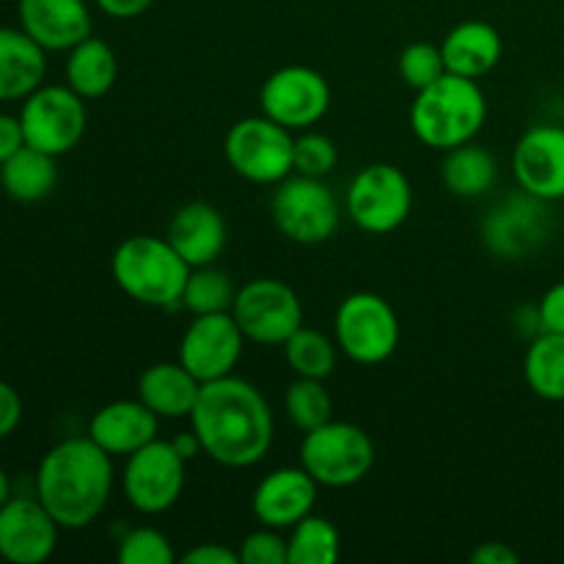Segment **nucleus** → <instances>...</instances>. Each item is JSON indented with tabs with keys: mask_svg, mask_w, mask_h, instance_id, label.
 <instances>
[{
	"mask_svg": "<svg viewBox=\"0 0 564 564\" xmlns=\"http://www.w3.org/2000/svg\"><path fill=\"white\" fill-rule=\"evenodd\" d=\"M191 424L204 455L224 468L257 466L273 446L275 422L268 400L235 375L202 383Z\"/></svg>",
	"mask_w": 564,
	"mask_h": 564,
	"instance_id": "obj_1",
	"label": "nucleus"
},
{
	"mask_svg": "<svg viewBox=\"0 0 564 564\" xmlns=\"http://www.w3.org/2000/svg\"><path fill=\"white\" fill-rule=\"evenodd\" d=\"M113 490V463L88 435L66 438L42 457L36 499L61 529H86L102 516Z\"/></svg>",
	"mask_w": 564,
	"mask_h": 564,
	"instance_id": "obj_2",
	"label": "nucleus"
},
{
	"mask_svg": "<svg viewBox=\"0 0 564 564\" xmlns=\"http://www.w3.org/2000/svg\"><path fill=\"white\" fill-rule=\"evenodd\" d=\"M488 119V99L471 77L446 72L433 86L416 91L411 108V130L424 147L449 152L474 141Z\"/></svg>",
	"mask_w": 564,
	"mask_h": 564,
	"instance_id": "obj_3",
	"label": "nucleus"
},
{
	"mask_svg": "<svg viewBox=\"0 0 564 564\" xmlns=\"http://www.w3.org/2000/svg\"><path fill=\"white\" fill-rule=\"evenodd\" d=\"M191 270L169 237H127L110 259V273L119 290L152 308H171L182 303Z\"/></svg>",
	"mask_w": 564,
	"mask_h": 564,
	"instance_id": "obj_4",
	"label": "nucleus"
},
{
	"mask_svg": "<svg viewBox=\"0 0 564 564\" xmlns=\"http://www.w3.org/2000/svg\"><path fill=\"white\" fill-rule=\"evenodd\" d=\"M301 466L323 488H350L372 471L375 444L356 424L330 419L323 427L303 433Z\"/></svg>",
	"mask_w": 564,
	"mask_h": 564,
	"instance_id": "obj_5",
	"label": "nucleus"
},
{
	"mask_svg": "<svg viewBox=\"0 0 564 564\" xmlns=\"http://www.w3.org/2000/svg\"><path fill=\"white\" fill-rule=\"evenodd\" d=\"M292 149H295L292 130L264 113L235 121L224 141L226 163L231 165V171L257 185H279L295 174Z\"/></svg>",
	"mask_w": 564,
	"mask_h": 564,
	"instance_id": "obj_6",
	"label": "nucleus"
},
{
	"mask_svg": "<svg viewBox=\"0 0 564 564\" xmlns=\"http://www.w3.org/2000/svg\"><path fill=\"white\" fill-rule=\"evenodd\" d=\"M334 339L350 361L375 367L394 356L400 345V319L386 297L352 292L336 308Z\"/></svg>",
	"mask_w": 564,
	"mask_h": 564,
	"instance_id": "obj_7",
	"label": "nucleus"
},
{
	"mask_svg": "<svg viewBox=\"0 0 564 564\" xmlns=\"http://www.w3.org/2000/svg\"><path fill=\"white\" fill-rule=\"evenodd\" d=\"M270 215L275 229L301 246H319L330 240L341 218L334 191L323 180L303 174H290L279 182L270 202Z\"/></svg>",
	"mask_w": 564,
	"mask_h": 564,
	"instance_id": "obj_8",
	"label": "nucleus"
},
{
	"mask_svg": "<svg viewBox=\"0 0 564 564\" xmlns=\"http://www.w3.org/2000/svg\"><path fill=\"white\" fill-rule=\"evenodd\" d=\"M347 213L367 235L400 229L413 207V187L405 171L391 163H372L358 171L347 191Z\"/></svg>",
	"mask_w": 564,
	"mask_h": 564,
	"instance_id": "obj_9",
	"label": "nucleus"
},
{
	"mask_svg": "<svg viewBox=\"0 0 564 564\" xmlns=\"http://www.w3.org/2000/svg\"><path fill=\"white\" fill-rule=\"evenodd\" d=\"M185 463L174 441L154 438L132 452L121 471V490L132 510L143 516L171 510L185 490Z\"/></svg>",
	"mask_w": 564,
	"mask_h": 564,
	"instance_id": "obj_10",
	"label": "nucleus"
},
{
	"mask_svg": "<svg viewBox=\"0 0 564 564\" xmlns=\"http://www.w3.org/2000/svg\"><path fill=\"white\" fill-rule=\"evenodd\" d=\"M25 143L61 158L86 135V99L69 86H39L20 110Z\"/></svg>",
	"mask_w": 564,
	"mask_h": 564,
	"instance_id": "obj_11",
	"label": "nucleus"
},
{
	"mask_svg": "<svg viewBox=\"0 0 564 564\" xmlns=\"http://www.w3.org/2000/svg\"><path fill=\"white\" fill-rule=\"evenodd\" d=\"M231 317L248 341L275 347L303 325V303L284 281L253 279L237 290Z\"/></svg>",
	"mask_w": 564,
	"mask_h": 564,
	"instance_id": "obj_12",
	"label": "nucleus"
},
{
	"mask_svg": "<svg viewBox=\"0 0 564 564\" xmlns=\"http://www.w3.org/2000/svg\"><path fill=\"white\" fill-rule=\"evenodd\" d=\"M259 105L268 119L286 130H308L328 113L330 86L312 66H281L262 83Z\"/></svg>",
	"mask_w": 564,
	"mask_h": 564,
	"instance_id": "obj_13",
	"label": "nucleus"
},
{
	"mask_svg": "<svg viewBox=\"0 0 564 564\" xmlns=\"http://www.w3.org/2000/svg\"><path fill=\"white\" fill-rule=\"evenodd\" d=\"M242 341L246 336L231 312L198 314L180 341V361L198 383H213L235 372Z\"/></svg>",
	"mask_w": 564,
	"mask_h": 564,
	"instance_id": "obj_14",
	"label": "nucleus"
},
{
	"mask_svg": "<svg viewBox=\"0 0 564 564\" xmlns=\"http://www.w3.org/2000/svg\"><path fill=\"white\" fill-rule=\"evenodd\" d=\"M512 174L521 191L538 202L564 198V127H529L512 152Z\"/></svg>",
	"mask_w": 564,
	"mask_h": 564,
	"instance_id": "obj_15",
	"label": "nucleus"
},
{
	"mask_svg": "<svg viewBox=\"0 0 564 564\" xmlns=\"http://www.w3.org/2000/svg\"><path fill=\"white\" fill-rule=\"evenodd\" d=\"M58 523L39 499L11 496L0 507V560L9 564H42L58 545Z\"/></svg>",
	"mask_w": 564,
	"mask_h": 564,
	"instance_id": "obj_16",
	"label": "nucleus"
},
{
	"mask_svg": "<svg viewBox=\"0 0 564 564\" xmlns=\"http://www.w3.org/2000/svg\"><path fill=\"white\" fill-rule=\"evenodd\" d=\"M317 479L306 468H275L257 485L251 510L262 527L292 529L297 521L312 516L317 505Z\"/></svg>",
	"mask_w": 564,
	"mask_h": 564,
	"instance_id": "obj_17",
	"label": "nucleus"
},
{
	"mask_svg": "<svg viewBox=\"0 0 564 564\" xmlns=\"http://www.w3.org/2000/svg\"><path fill=\"white\" fill-rule=\"evenodd\" d=\"M20 28L53 53H69L77 42L91 36V11L86 0H20Z\"/></svg>",
	"mask_w": 564,
	"mask_h": 564,
	"instance_id": "obj_18",
	"label": "nucleus"
},
{
	"mask_svg": "<svg viewBox=\"0 0 564 564\" xmlns=\"http://www.w3.org/2000/svg\"><path fill=\"white\" fill-rule=\"evenodd\" d=\"M158 422L141 400H116L99 408L88 424V438L102 446L110 457H130L149 441L158 438Z\"/></svg>",
	"mask_w": 564,
	"mask_h": 564,
	"instance_id": "obj_19",
	"label": "nucleus"
},
{
	"mask_svg": "<svg viewBox=\"0 0 564 564\" xmlns=\"http://www.w3.org/2000/svg\"><path fill=\"white\" fill-rule=\"evenodd\" d=\"M169 242L191 268L215 264L226 246V220L213 204L191 202L174 213L169 224Z\"/></svg>",
	"mask_w": 564,
	"mask_h": 564,
	"instance_id": "obj_20",
	"label": "nucleus"
},
{
	"mask_svg": "<svg viewBox=\"0 0 564 564\" xmlns=\"http://www.w3.org/2000/svg\"><path fill=\"white\" fill-rule=\"evenodd\" d=\"M441 53H444L446 72L479 80L499 66L505 42L490 22L466 20L446 33Z\"/></svg>",
	"mask_w": 564,
	"mask_h": 564,
	"instance_id": "obj_21",
	"label": "nucleus"
},
{
	"mask_svg": "<svg viewBox=\"0 0 564 564\" xmlns=\"http://www.w3.org/2000/svg\"><path fill=\"white\" fill-rule=\"evenodd\" d=\"M202 383L182 361L152 364L138 378V400L160 419H191Z\"/></svg>",
	"mask_w": 564,
	"mask_h": 564,
	"instance_id": "obj_22",
	"label": "nucleus"
},
{
	"mask_svg": "<svg viewBox=\"0 0 564 564\" xmlns=\"http://www.w3.org/2000/svg\"><path fill=\"white\" fill-rule=\"evenodd\" d=\"M47 50L22 28H0V102L25 99L42 86Z\"/></svg>",
	"mask_w": 564,
	"mask_h": 564,
	"instance_id": "obj_23",
	"label": "nucleus"
},
{
	"mask_svg": "<svg viewBox=\"0 0 564 564\" xmlns=\"http://www.w3.org/2000/svg\"><path fill=\"white\" fill-rule=\"evenodd\" d=\"M119 61L113 47L97 36H86L66 55V86L83 99H99L116 86Z\"/></svg>",
	"mask_w": 564,
	"mask_h": 564,
	"instance_id": "obj_24",
	"label": "nucleus"
},
{
	"mask_svg": "<svg viewBox=\"0 0 564 564\" xmlns=\"http://www.w3.org/2000/svg\"><path fill=\"white\" fill-rule=\"evenodd\" d=\"M441 180L452 196L479 198L494 191L496 180H499V163L488 149L468 141L446 152L444 163H441Z\"/></svg>",
	"mask_w": 564,
	"mask_h": 564,
	"instance_id": "obj_25",
	"label": "nucleus"
},
{
	"mask_svg": "<svg viewBox=\"0 0 564 564\" xmlns=\"http://www.w3.org/2000/svg\"><path fill=\"white\" fill-rule=\"evenodd\" d=\"M55 182H58V169H55L53 154L28 147V143L0 165V185L14 202H42L55 191Z\"/></svg>",
	"mask_w": 564,
	"mask_h": 564,
	"instance_id": "obj_26",
	"label": "nucleus"
},
{
	"mask_svg": "<svg viewBox=\"0 0 564 564\" xmlns=\"http://www.w3.org/2000/svg\"><path fill=\"white\" fill-rule=\"evenodd\" d=\"M538 198L529 196L527 202H510L505 207L494 209V215L485 224V240L490 248L505 257H521L523 251L534 246L543 226H540V209L534 207Z\"/></svg>",
	"mask_w": 564,
	"mask_h": 564,
	"instance_id": "obj_27",
	"label": "nucleus"
},
{
	"mask_svg": "<svg viewBox=\"0 0 564 564\" xmlns=\"http://www.w3.org/2000/svg\"><path fill=\"white\" fill-rule=\"evenodd\" d=\"M523 378L540 400L564 402V334L540 330L529 341Z\"/></svg>",
	"mask_w": 564,
	"mask_h": 564,
	"instance_id": "obj_28",
	"label": "nucleus"
},
{
	"mask_svg": "<svg viewBox=\"0 0 564 564\" xmlns=\"http://www.w3.org/2000/svg\"><path fill=\"white\" fill-rule=\"evenodd\" d=\"M290 564H334L341 554L339 529L323 516H306L290 529Z\"/></svg>",
	"mask_w": 564,
	"mask_h": 564,
	"instance_id": "obj_29",
	"label": "nucleus"
},
{
	"mask_svg": "<svg viewBox=\"0 0 564 564\" xmlns=\"http://www.w3.org/2000/svg\"><path fill=\"white\" fill-rule=\"evenodd\" d=\"M284 356L297 378L325 380L336 369V339H328L323 330L301 325L290 339L284 341Z\"/></svg>",
	"mask_w": 564,
	"mask_h": 564,
	"instance_id": "obj_30",
	"label": "nucleus"
},
{
	"mask_svg": "<svg viewBox=\"0 0 564 564\" xmlns=\"http://www.w3.org/2000/svg\"><path fill=\"white\" fill-rule=\"evenodd\" d=\"M237 286L231 284L229 275L224 270L204 264V268H193L187 275L185 292H182V306L198 317V314H220L231 312L235 306Z\"/></svg>",
	"mask_w": 564,
	"mask_h": 564,
	"instance_id": "obj_31",
	"label": "nucleus"
},
{
	"mask_svg": "<svg viewBox=\"0 0 564 564\" xmlns=\"http://www.w3.org/2000/svg\"><path fill=\"white\" fill-rule=\"evenodd\" d=\"M284 411L301 433L323 427L334 416V400L323 380L295 378L284 394Z\"/></svg>",
	"mask_w": 564,
	"mask_h": 564,
	"instance_id": "obj_32",
	"label": "nucleus"
},
{
	"mask_svg": "<svg viewBox=\"0 0 564 564\" xmlns=\"http://www.w3.org/2000/svg\"><path fill=\"white\" fill-rule=\"evenodd\" d=\"M444 75L446 61L438 44L413 42L402 50L400 77L405 80V86L413 88V91H422V88L433 86V83L441 80Z\"/></svg>",
	"mask_w": 564,
	"mask_h": 564,
	"instance_id": "obj_33",
	"label": "nucleus"
},
{
	"mask_svg": "<svg viewBox=\"0 0 564 564\" xmlns=\"http://www.w3.org/2000/svg\"><path fill=\"white\" fill-rule=\"evenodd\" d=\"M116 560L121 564H171L174 562V545L160 529L138 527L119 540Z\"/></svg>",
	"mask_w": 564,
	"mask_h": 564,
	"instance_id": "obj_34",
	"label": "nucleus"
},
{
	"mask_svg": "<svg viewBox=\"0 0 564 564\" xmlns=\"http://www.w3.org/2000/svg\"><path fill=\"white\" fill-rule=\"evenodd\" d=\"M339 163V149L323 132L306 130L303 135L295 138V149H292V169L295 174L314 176V180H325L330 171Z\"/></svg>",
	"mask_w": 564,
	"mask_h": 564,
	"instance_id": "obj_35",
	"label": "nucleus"
},
{
	"mask_svg": "<svg viewBox=\"0 0 564 564\" xmlns=\"http://www.w3.org/2000/svg\"><path fill=\"white\" fill-rule=\"evenodd\" d=\"M242 564H290V545L279 529L259 527L240 545Z\"/></svg>",
	"mask_w": 564,
	"mask_h": 564,
	"instance_id": "obj_36",
	"label": "nucleus"
},
{
	"mask_svg": "<svg viewBox=\"0 0 564 564\" xmlns=\"http://www.w3.org/2000/svg\"><path fill=\"white\" fill-rule=\"evenodd\" d=\"M538 323L540 330L549 334H564V281L551 286L538 303Z\"/></svg>",
	"mask_w": 564,
	"mask_h": 564,
	"instance_id": "obj_37",
	"label": "nucleus"
},
{
	"mask_svg": "<svg viewBox=\"0 0 564 564\" xmlns=\"http://www.w3.org/2000/svg\"><path fill=\"white\" fill-rule=\"evenodd\" d=\"M22 422V400L17 389L6 380H0V441L9 438Z\"/></svg>",
	"mask_w": 564,
	"mask_h": 564,
	"instance_id": "obj_38",
	"label": "nucleus"
},
{
	"mask_svg": "<svg viewBox=\"0 0 564 564\" xmlns=\"http://www.w3.org/2000/svg\"><path fill=\"white\" fill-rule=\"evenodd\" d=\"M182 564H240V551L220 543H202L182 556Z\"/></svg>",
	"mask_w": 564,
	"mask_h": 564,
	"instance_id": "obj_39",
	"label": "nucleus"
},
{
	"mask_svg": "<svg viewBox=\"0 0 564 564\" xmlns=\"http://www.w3.org/2000/svg\"><path fill=\"white\" fill-rule=\"evenodd\" d=\"M25 147V132H22L20 116L0 113V165Z\"/></svg>",
	"mask_w": 564,
	"mask_h": 564,
	"instance_id": "obj_40",
	"label": "nucleus"
},
{
	"mask_svg": "<svg viewBox=\"0 0 564 564\" xmlns=\"http://www.w3.org/2000/svg\"><path fill=\"white\" fill-rule=\"evenodd\" d=\"M94 3L102 14L113 17V20H132V17H141L154 0H94Z\"/></svg>",
	"mask_w": 564,
	"mask_h": 564,
	"instance_id": "obj_41",
	"label": "nucleus"
},
{
	"mask_svg": "<svg viewBox=\"0 0 564 564\" xmlns=\"http://www.w3.org/2000/svg\"><path fill=\"white\" fill-rule=\"evenodd\" d=\"M471 562L474 564H518L521 562V556H518L507 543H496L494 540V543H482L479 549H474Z\"/></svg>",
	"mask_w": 564,
	"mask_h": 564,
	"instance_id": "obj_42",
	"label": "nucleus"
},
{
	"mask_svg": "<svg viewBox=\"0 0 564 564\" xmlns=\"http://www.w3.org/2000/svg\"><path fill=\"white\" fill-rule=\"evenodd\" d=\"M11 499V482H9V474L0 468V507Z\"/></svg>",
	"mask_w": 564,
	"mask_h": 564,
	"instance_id": "obj_43",
	"label": "nucleus"
}]
</instances>
